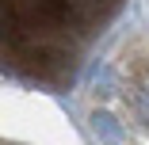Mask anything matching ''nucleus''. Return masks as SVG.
I'll use <instances>...</instances> for the list:
<instances>
[{
	"instance_id": "nucleus-2",
	"label": "nucleus",
	"mask_w": 149,
	"mask_h": 145,
	"mask_svg": "<svg viewBox=\"0 0 149 145\" xmlns=\"http://www.w3.org/2000/svg\"><path fill=\"white\" fill-rule=\"evenodd\" d=\"M88 122L100 145H149V31L126 38L107 61Z\"/></svg>"
},
{
	"instance_id": "nucleus-1",
	"label": "nucleus",
	"mask_w": 149,
	"mask_h": 145,
	"mask_svg": "<svg viewBox=\"0 0 149 145\" xmlns=\"http://www.w3.org/2000/svg\"><path fill=\"white\" fill-rule=\"evenodd\" d=\"M126 0H0V69L31 84H73Z\"/></svg>"
},
{
	"instance_id": "nucleus-3",
	"label": "nucleus",
	"mask_w": 149,
	"mask_h": 145,
	"mask_svg": "<svg viewBox=\"0 0 149 145\" xmlns=\"http://www.w3.org/2000/svg\"><path fill=\"white\" fill-rule=\"evenodd\" d=\"M0 145H8V141H0Z\"/></svg>"
}]
</instances>
